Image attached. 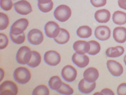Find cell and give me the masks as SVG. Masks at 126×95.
I'll list each match as a JSON object with an SVG mask.
<instances>
[{"label":"cell","mask_w":126,"mask_h":95,"mask_svg":"<svg viewBox=\"0 0 126 95\" xmlns=\"http://www.w3.org/2000/svg\"><path fill=\"white\" fill-rule=\"evenodd\" d=\"M52 0H38V4H47L51 2Z\"/></svg>","instance_id":"37"},{"label":"cell","mask_w":126,"mask_h":95,"mask_svg":"<svg viewBox=\"0 0 126 95\" xmlns=\"http://www.w3.org/2000/svg\"><path fill=\"white\" fill-rule=\"evenodd\" d=\"M96 88V82H89L85 79L80 80L78 84V89L83 94H89Z\"/></svg>","instance_id":"14"},{"label":"cell","mask_w":126,"mask_h":95,"mask_svg":"<svg viewBox=\"0 0 126 95\" xmlns=\"http://www.w3.org/2000/svg\"><path fill=\"white\" fill-rule=\"evenodd\" d=\"M94 17L97 22L101 23H108L110 18V13L107 9H100L96 11Z\"/></svg>","instance_id":"17"},{"label":"cell","mask_w":126,"mask_h":95,"mask_svg":"<svg viewBox=\"0 0 126 95\" xmlns=\"http://www.w3.org/2000/svg\"><path fill=\"white\" fill-rule=\"evenodd\" d=\"M60 28L57 23L48 21L45 26V33L47 37L50 38H55L60 32Z\"/></svg>","instance_id":"11"},{"label":"cell","mask_w":126,"mask_h":95,"mask_svg":"<svg viewBox=\"0 0 126 95\" xmlns=\"http://www.w3.org/2000/svg\"><path fill=\"white\" fill-rule=\"evenodd\" d=\"M113 21L117 25H124L126 23V13L116 11L113 14Z\"/></svg>","instance_id":"21"},{"label":"cell","mask_w":126,"mask_h":95,"mask_svg":"<svg viewBox=\"0 0 126 95\" xmlns=\"http://www.w3.org/2000/svg\"><path fill=\"white\" fill-rule=\"evenodd\" d=\"M90 45V50L88 52V54L90 56H96L101 50V45L96 40H90L89 41Z\"/></svg>","instance_id":"25"},{"label":"cell","mask_w":126,"mask_h":95,"mask_svg":"<svg viewBox=\"0 0 126 95\" xmlns=\"http://www.w3.org/2000/svg\"><path fill=\"white\" fill-rule=\"evenodd\" d=\"M113 38L119 43H123L126 41V28L116 27L113 30Z\"/></svg>","instance_id":"18"},{"label":"cell","mask_w":126,"mask_h":95,"mask_svg":"<svg viewBox=\"0 0 126 95\" xmlns=\"http://www.w3.org/2000/svg\"><path fill=\"white\" fill-rule=\"evenodd\" d=\"M32 56V51L27 46H22L18 50L16 58L18 63L27 65Z\"/></svg>","instance_id":"3"},{"label":"cell","mask_w":126,"mask_h":95,"mask_svg":"<svg viewBox=\"0 0 126 95\" xmlns=\"http://www.w3.org/2000/svg\"><path fill=\"white\" fill-rule=\"evenodd\" d=\"M95 36L100 40H106L110 37V29L106 26H99L95 29Z\"/></svg>","instance_id":"13"},{"label":"cell","mask_w":126,"mask_h":95,"mask_svg":"<svg viewBox=\"0 0 126 95\" xmlns=\"http://www.w3.org/2000/svg\"><path fill=\"white\" fill-rule=\"evenodd\" d=\"M28 40L32 45H40L43 40V34L38 29H32L28 34Z\"/></svg>","instance_id":"10"},{"label":"cell","mask_w":126,"mask_h":95,"mask_svg":"<svg viewBox=\"0 0 126 95\" xmlns=\"http://www.w3.org/2000/svg\"><path fill=\"white\" fill-rule=\"evenodd\" d=\"M9 23V19L4 13H0V30H5Z\"/></svg>","instance_id":"28"},{"label":"cell","mask_w":126,"mask_h":95,"mask_svg":"<svg viewBox=\"0 0 126 95\" xmlns=\"http://www.w3.org/2000/svg\"><path fill=\"white\" fill-rule=\"evenodd\" d=\"M118 6L121 9L126 10V0H118Z\"/></svg>","instance_id":"35"},{"label":"cell","mask_w":126,"mask_h":95,"mask_svg":"<svg viewBox=\"0 0 126 95\" xmlns=\"http://www.w3.org/2000/svg\"><path fill=\"white\" fill-rule=\"evenodd\" d=\"M117 93L118 95H126V83H122L118 86Z\"/></svg>","instance_id":"34"},{"label":"cell","mask_w":126,"mask_h":95,"mask_svg":"<svg viewBox=\"0 0 126 95\" xmlns=\"http://www.w3.org/2000/svg\"><path fill=\"white\" fill-rule=\"evenodd\" d=\"M83 76H84V78L85 79L87 82H96L98 79L99 73L96 68L89 67V68H87L84 72Z\"/></svg>","instance_id":"16"},{"label":"cell","mask_w":126,"mask_h":95,"mask_svg":"<svg viewBox=\"0 0 126 95\" xmlns=\"http://www.w3.org/2000/svg\"><path fill=\"white\" fill-rule=\"evenodd\" d=\"M53 2L52 1L51 2L47 3V4H38V7L43 13H47L49 11H50L53 8Z\"/></svg>","instance_id":"30"},{"label":"cell","mask_w":126,"mask_h":95,"mask_svg":"<svg viewBox=\"0 0 126 95\" xmlns=\"http://www.w3.org/2000/svg\"><path fill=\"white\" fill-rule=\"evenodd\" d=\"M44 60L48 65L50 66H56L61 60L60 55L55 50H49L47 51L44 54Z\"/></svg>","instance_id":"7"},{"label":"cell","mask_w":126,"mask_h":95,"mask_svg":"<svg viewBox=\"0 0 126 95\" xmlns=\"http://www.w3.org/2000/svg\"><path fill=\"white\" fill-rule=\"evenodd\" d=\"M49 94L50 92L47 87L43 84L36 87L32 92L33 95H48Z\"/></svg>","instance_id":"26"},{"label":"cell","mask_w":126,"mask_h":95,"mask_svg":"<svg viewBox=\"0 0 126 95\" xmlns=\"http://www.w3.org/2000/svg\"><path fill=\"white\" fill-rule=\"evenodd\" d=\"M14 79L20 84L28 83L31 78V74L29 70L26 67H17L13 74Z\"/></svg>","instance_id":"1"},{"label":"cell","mask_w":126,"mask_h":95,"mask_svg":"<svg viewBox=\"0 0 126 95\" xmlns=\"http://www.w3.org/2000/svg\"><path fill=\"white\" fill-rule=\"evenodd\" d=\"M62 84H63V82L58 76H53L48 81V85L50 88L55 91H57L58 89H60Z\"/></svg>","instance_id":"24"},{"label":"cell","mask_w":126,"mask_h":95,"mask_svg":"<svg viewBox=\"0 0 126 95\" xmlns=\"http://www.w3.org/2000/svg\"><path fill=\"white\" fill-rule=\"evenodd\" d=\"M10 38L12 39V42L15 44H22L25 41L26 36L24 33L20 34V35H14L12 34H9Z\"/></svg>","instance_id":"29"},{"label":"cell","mask_w":126,"mask_h":95,"mask_svg":"<svg viewBox=\"0 0 126 95\" xmlns=\"http://www.w3.org/2000/svg\"><path fill=\"white\" fill-rule=\"evenodd\" d=\"M72 61L79 68L86 67L89 63V58L85 54H79L75 53L72 57Z\"/></svg>","instance_id":"12"},{"label":"cell","mask_w":126,"mask_h":95,"mask_svg":"<svg viewBox=\"0 0 126 95\" xmlns=\"http://www.w3.org/2000/svg\"><path fill=\"white\" fill-rule=\"evenodd\" d=\"M72 15V10L68 6L62 4L54 11V17L60 22L67 21Z\"/></svg>","instance_id":"2"},{"label":"cell","mask_w":126,"mask_h":95,"mask_svg":"<svg viewBox=\"0 0 126 95\" xmlns=\"http://www.w3.org/2000/svg\"><path fill=\"white\" fill-rule=\"evenodd\" d=\"M15 11L21 15H28L32 12V6L26 0H20L14 4Z\"/></svg>","instance_id":"6"},{"label":"cell","mask_w":126,"mask_h":95,"mask_svg":"<svg viewBox=\"0 0 126 95\" xmlns=\"http://www.w3.org/2000/svg\"><path fill=\"white\" fill-rule=\"evenodd\" d=\"M57 92L61 95H72L74 92V90L69 85L65 84L64 82H63L62 86L60 87V89L57 90Z\"/></svg>","instance_id":"27"},{"label":"cell","mask_w":126,"mask_h":95,"mask_svg":"<svg viewBox=\"0 0 126 95\" xmlns=\"http://www.w3.org/2000/svg\"><path fill=\"white\" fill-rule=\"evenodd\" d=\"M106 65L109 73L114 77H120L123 73V67L118 62L110 60L107 61Z\"/></svg>","instance_id":"9"},{"label":"cell","mask_w":126,"mask_h":95,"mask_svg":"<svg viewBox=\"0 0 126 95\" xmlns=\"http://www.w3.org/2000/svg\"><path fill=\"white\" fill-rule=\"evenodd\" d=\"M0 91L1 95H16L18 94V87L14 82L6 80L1 84Z\"/></svg>","instance_id":"4"},{"label":"cell","mask_w":126,"mask_h":95,"mask_svg":"<svg viewBox=\"0 0 126 95\" xmlns=\"http://www.w3.org/2000/svg\"><path fill=\"white\" fill-rule=\"evenodd\" d=\"M41 62V56L40 54L37 51H32V56L29 62L27 64L29 67L34 68L38 67Z\"/></svg>","instance_id":"23"},{"label":"cell","mask_w":126,"mask_h":95,"mask_svg":"<svg viewBox=\"0 0 126 95\" xmlns=\"http://www.w3.org/2000/svg\"><path fill=\"white\" fill-rule=\"evenodd\" d=\"M101 95H114V93L113 92V91L110 90H109L108 88H106V89H103L101 91Z\"/></svg>","instance_id":"36"},{"label":"cell","mask_w":126,"mask_h":95,"mask_svg":"<svg viewBox=\"0 0 126 95\" xmlns=\"http://www.w3.org/2000/svg\"><path fill=\"white\" fill-rule=\"evenodd\" d=\"M91 4L94 7H101L106 4V0H91Z\"/></svg>","instance_id":"33"},{"label":"cell","mask_w":126,"mask_h":95,"mask_svg":"<svg viewBox=\"0 0 126 95\" xmlns=\"http://www.w3.org/2000/svg\"><path fill=\"white\" fill-rule=\"evenodd\" d=\"M9 43V40L4 34H0V48L4 49Z\"/></svg>","instance_id":"32"},{"label":"cell","mask_w":126,"mask_h":95,"mask_svg":"<svg viewBox=\"0 0 126 95\" xmlns=\"http://www.w3.org/2000/svg\"><path fill=\"white\" fill-rule=\"evenodd\" d=\"M69 38H70V35L69 32L64 28H60L59 34L54 38V40L58 44L63 45V44L67 43L69 41Z\"/></svg>","instance_id":"19"},{"label":"cell","mask_w":126,"mask_h":95,"mask_svg":"<svg viewBox=\"0 0 126 95\" xmlns=\"http://www.w3.org/2000/svg\"><path fill=\"white\" fill-rule=\"evenodd\" d=\"M124 48L122 46L110 47L106 50V55L109 57H118L124 53Z\"/></svg>","instance_id":"20"},{"label":"cell","mask_w":126,"mask_h":95,"mask_svg":"<svg viewBox=\"0 0 126 95\" xmlns=\"http://www.w3.org/2000/svg\"><path fill=\"white\" fill-rule=\"evenodd\" d=\"M29 21L26 19H20L12 24L10 28V33L14 35L23 34L29 26Z\"/></svg>","instance_id":"5"},{"label":"cell","mask_w":126,"mask_h":95,"mask_svg":"<svg viewBox=\"0 0 126 95\" xmlns=\"http://www.w3.org/2000/svg\"><path fill=\"white\" fill-rule=\"evenodd\" d=\"M73 48L79 54H85L90 50V45L85 40H77L73 44Z\"/></svg>","instance_id":"15"},{"label":"cell","mask_w":126,"mask_h":95,"mask_svg":"<svg viewBox=\"0 0 126 95\" xmlns=\"http://www.w3.org/2000/svg\"><path fill=\"white\" fill-rule=\"evenodd\" d=\"M1 8L4 11H9L12 9L13 1L12 0H0Z\"/></svg>","instance_id":"31"},{"label":"cell","mask_w":126,"mask_h":95,"mask_svg":"<svg viewBox=\"0 0 126 95\" xmlns=\"http://www.w3.org/2000/svg\"><path fill=\"white\" fill-rule=\"evenodd\" d=\"M61 75L65 81L68 82H72L76 79L77 72L73 66L67 65L63 68Z\"/></svg>","instance_id":"8"},{"label":"cell","mask_w":126,"mask_h":95,"mask_svg":"<svg viewBox=\"0 0 126 95\" xmlns=\"http://www.w3.org/2000/svg\"><path fill=\"white\" fill-rule=\"evenodd\" d=\"M124 62H125V64H126V55L125 56V57H124Z\"/></svg>","instance_id":"38"},{"label":"cell","mask_w":126,"mask_h":95,"mask_svg":"<svg viewBox=\"0 0 126 95\" xmlns=\"http://www.w3.org/2000/svg\"><path fill=\"white\" fill-rule=\"evenodd\" d=\"M92 34V30L88 26H81L77 28V35L81 38H89Z\"/></svg>","instance_id":"22"}]
</instances>
